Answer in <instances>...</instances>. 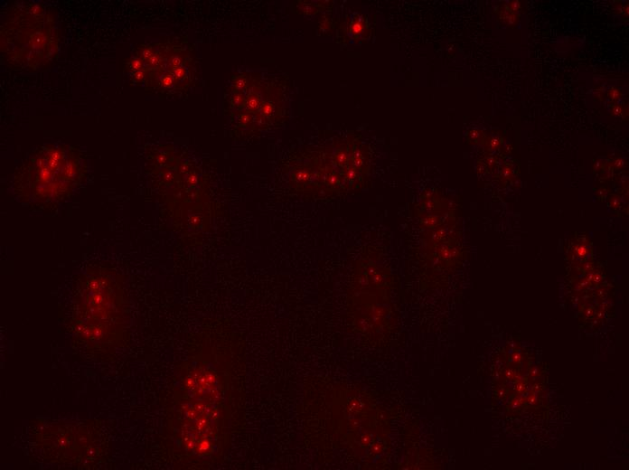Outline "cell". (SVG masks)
I'll return each mask as SVG.
<instances>
[{
  "label": "cell",
  "mask_w": 629,
  "mask_h": 470,
  "mask_svg": "<svg viewBox=\"0 0 629 470\" xmlns=\"http://www.w3.org/2000/svg\"><path fill=\"white\" fill-rule=\"evenodd\" d=\"M81 298L85 315L96 321L83 325L108 326V320L119 315V291L109 277L95 276L88 278Z\"/></svg>",
  "instance_id": "1"
}]
</instances>
